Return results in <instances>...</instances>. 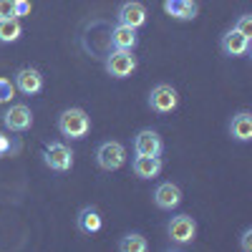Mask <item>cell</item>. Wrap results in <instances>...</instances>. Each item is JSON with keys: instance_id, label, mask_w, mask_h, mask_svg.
I'll return each mask as SVG.
<instances>
[{"instance_id": "cell-19", "label": "cell", "mask_w": 252, "mask_h": 252, "mask_svg": "<svg viewBox=\"0 0 252 252\" xmlns=\"http://www.w3.org/2000/svg\"><path fill=\"white\" fill-rule=\"evenodd\" d=\"M119 250L121 252H146L149 250V242H146V237L139 235V232H129L119 240Z\"/></svg>"}, {"instance_id": "cell-12", "label": "cell", "mask_w": 252, "mask_h": 252, "mask_svg": "<svg viewBox=\"0 0 252 252\" xmlns=\"http://www.w3.org/2000/svg\"><path fill=\"white\" fill-rule=\"evenodd\" d=\"M154 204L159 209H166V212H172L182 204V189L172 182H161L157 189H154Z\"/></svg>"}, {"instance_id": "cell-24", "label": "cell", "mask_w": 252, "mask_h": 252, "mask_svg": "<svg viewBox=\"0 0 252 252\" xmlns=\"http://www.w3.org/2000/svg\"><path fill=\"white\" fill-rule=\"evenodd\" d=\"M0 18H15V13H13V0H0Z\"/></svg>"}, {"instance_id": "cell-14", "label": "cell", "mask_w": 252, "mask_h": 252, "mask_svg": "<svg viewBox=\"0 0 252 252\" xmlns=\"http://www.w3.org/2000/svg\"><path fill=\"white\" fill-rule=\"evenodd\" d=\"M164 13L177 20H194L199 13L197 0H164Z\"/></svg>"}, {"instance_id": "cell-5", "label": "cell", "mask_w": 252, "mask_h": 252, "mask_svg": "<svg viewBox=\"0 0 252 252\" xmlns=\"http://www.w3.org/2000/svg\"><path fill=\"white\" fill-rule=\"evenodd\" d=\"M166 235L174 245H189L197 237V222L189 215H177L166 222Z\"/></svg>"}, {"instance_id": "cell-13", "label": "cell", "mask_w": 252, "mask_h": 252, "mask_svg": "<svg viewBox=\"0 0 252 252\" xmlns=\"http://www.w3.org/2000/svg\"><path fill=\"white\" fill-rule=\"evenodd\" d=\"M229 136L240 144L252 141V114L250 111H237L229 121Z\"/></svg>"}, {"instance_id": "cell-25", "label": "cell", "mask_w": 252, "mask_h": 252, "mask_svg": "<svg viewBox=\"0 0 252 252\" xmlns=\"http://www.w3.org/2000/svg\"><path fill=\"white\" fill-rule=\"evenodd\" d=\"M240 247L245 250V252H250L252 250V227H247L245 232H242V240H240Z\"/></svg>"}, {"instance_id": "cell-9", "label": "cell", "mask_w": 252, "mask_h": 252, "mask_svg": "<svg viewBox=\"0 0 252 252\" xmlns=\"http://www.w3.org/2000/svg\"><path fill=\"white\" fill-rule=\"evenodd\" d=\"M134 152L141 157H161L164 152V141L154 129H141L134 136Z\"/></svg>"}, {"instance_id": "cell-16", "label": "cell", "mask_w": 252, "mask_h": 252, "mask_svg": "<svg viewBox=\"0 0 252 252\" xmlns=\"http://www.w3.org/2000/svg\"><path fill=\"white\" fill-rule=\"evenodd\" d=\"M76 227H78V232H83V235H96L98 229L103 227V220H101V212L96 207H83L81 212H78V217H76Z\"/></svg>"}, {"instance_id": "cell-7", "label": "cell", "mask_w": 252, "mask_h": 252, "mask_svg": "<svg viewBox=\"0 0 252 252\" xmlns=\"http://www.w3.org/2000/svg\"><path fill=\"white\" fill-rule=\"evenodd\" d=\"M3 126L13 134H23V131H31L33 126V111L26 106V103H13L10 109H5L3 114Z\"/></svg>"}, {"instance_id": "cell-23", "label": "cell", "mask_w": 252, "mask_h": 252, "mask_svg": "<svg viewBox=\"0 0 252 252\" xmlns=\"http://www.w3.org/2000/svg\"><path fill=\"white\" fill-rule=\"evenodd\" d=\"M13 13L15 18H26L31 13V0H13Z\"/></svg>"}, {"instance_id": "cell-15", "label": "cell", "mask_w": 252, "mask_h": 252, "mask_svg": "<svg viewBox=\"0 0 252 252\" xmlns=\"http://www.w3.org/2000/svg\"><path fill=\"white\" fill-rule=\"evenodd\" d=\"M161 166L164 164H161L159 157H141V154H136L134 161H131V169H134V174L139 179H157L161 174Z\"/></svg>"}, {"instance_id": "cell-18", "label": "cell", "mask_w": 252, "mask_h": 252, "mask_svg": "<svg viewBox=\"0 0 252 252\" xmlns=\"http://www.w3.org/2000/svg\"><path fill=\"white\" fill-rule=\"evenodd\" d=\"M23 35L20 18H0V43H15Z\"/></svg>"}, {"instance_id": "cell-1", "label": "cell", "mask_w": 252, "mask_h": 252, "mask_svg": "<svg viewBox=\"0 0 252 252\" xmlns=\"http://www.w3.org/2000/svg\"><path fill=\"white\" fill-rule=\"evenodd\" d=\"M58 131L61 136H66V139H86L89 131H91V116L83 111V109H66V111H61L58 116Z\"/></svg>"}, {"instance_id": "cell-20", "label": "cell", "mask_w": 252, "mask_h": 252, "mask_svg": "<svg viewBox=\"0 0 252 252\" xmlns=\"http://www.w3.org/2000/svg\"><path fill=\"white\" fill-rule=\"evenodd\" d=\"M13 96H15V86L10 83V78L0 76V103H10Z\"/></svg>"}, {"instance_id": "cell-21", "label": "cell", "mask_w": 252, "mask_h": 252, "mask_svg": "<svg viewBox=\"0 0 252 252\" xmlns=\"http://www.w3.org/2000/svg\"><path fill=\"white\" fill-rule=\"evenodd\" d=\"M18 149V144H13V139L5 134V131H0V157H8Z\"/></svg>"}, {"instance_id": "cell-2", "label": "cell", "mask_w": 252, "mask_h": 252, "mask_svg": "<svg viewBox=\"0 0 252 252\" xmlns=\"http://www.w3.org/2000/svg\"><path fill=\"white\" fill-rule=\"evenodd\" d=\"M40 159H43V164L48 166L51 172H58V174L71 172V166H73V152H71V146H66L63 141L46 144Z\"/></svg>"}, {"instance_id": "cell-22", "label": "cell", "mask_w": 252, "mask_h": 252, "mask_svg": "<svg viewBox=\"0 0 252 252\" xmlns=\"http://www.w3.org/2000/svg\"><path fill=\"white\" fill-rule=\"evenodd\" d=\"M242 35H247V38H252V15L250 13H245V15H240L237 18V26H235Z\"/></svg>"}, {"instance_id": "cell-10", "label": "cell", "mask_w": 252, "mask_h": 252, "mask_svg": "<svg viewBox=\"0 0 252 252\" xmlns=\"http://www.w3.org/2000/svg\"><path fill=\"white\" fill-rule=\"evenodd\" d=\"M220 48H222V53L229 56V58L247 56V53H250V38L242 35L237 28H229V31L222 35V40H220Z\"/></svg>"}, {"instance_id": "cell-3", "label": "cell", "mask_w": 252, "mask_h": 252, "mask_svg": "<svg viewBox=\"0 0 252 252\" xmlns=\"http://www.w3.org/2000/svg\"><path fill=\"white\" fill-rule=\"evenodd\" d=\"M96 164L101 166L103 172H116L121 169V166L126 164V149H124V144L119 141H103L96 146Z\"/></svg>"}, {"instance_id": "cell-6", "label": "cell", "mask_w": 252, "mask_h": 252, "mask_svg": "<svg viewBox=\"0 0 252 252\" xmlns=\"http://www.w3.org/2000/svg\"><path fill=\"white\" fill-rule=\"evenodd\" d=\"M136 56L131 51H119L114 48L109 56H106V73L111 78H129L134 71H136Z\"/></svg>"}, {"instance_id": "cell-11", "label": "cell", "mask_w": 252, "mask_h": 252, "mask_svg": "<svg viewBox=\"0 0 252 252\" xmlns=\"http://www.w3.org/2000/svg\"><path fill=\"white\" fill-rule=\"evenodd\" d=\"M116 18L121 26H129V28H141L146 23V8L136 0H126V3L119 5L116 10Z\"/></svg>"}, {"instance_id": "cell-17", "label": "cell", "mask_w": 252, "mask_h": 252, "mask_svg": "<svg viewBox=\"0 0 252 252\" xmlns=\"http://www.w3.org/2000/svg\"><path fill=\"white\" fill-rule=\"evenodd\" d=\"M139 43V35H136V28H129V26H116L111 31V46L119 48V51H134Z\"/></svg>"}, {"instance_id": "cell-8", "label": "cell", "mask_w": 252, "mask_h": 252, "mask_svg": "<svg viewBox=\"0 0 252 252\" xmlns=\"http://www.w3.org/2000/svg\"><path fill=\"white\" fill-rule=\"evenodd\" d=\"M13 86H15L20 94H23V96H35V94L43 91V76H40L38 68H31V66L18 68V71H15V83H13Z\"/></svg>"}, {"instance_id": "cell-4", "label": "cell", "mask_w": 252, "mask_h": 252, "mask_svg": "<svg viewBox=\"0 0 252 252\" xmlns=\"http://www.w3.org/2000/svg\"><path fill=\"white\" fill-rule=\"evenodd\" d=\"M149 109L154 114H172L177 106H179V94L174 86H169V83H157V86L149 91Z\"/></svg>"}]
</instances>
